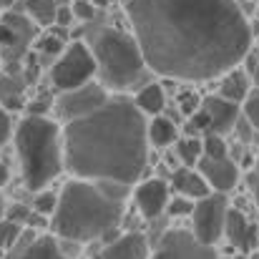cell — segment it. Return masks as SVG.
Masks as SVG:
<instances>
[{"label": "cell", "mask_w": 259, "mask_h": 259, "mask_svg": "<svg viewBox=\"0 0 259 259\" xmlns=\"http://www.w3.org/2000/svg\"><path fill=\"white\" fill-rule=\"evenodd\" d=\"M224 234H227L229 244L234 249H239L242 254H249L254 247H259V227L254 222H249L247 214H242L239 209H229Z\"/></svg>", "instance_id": "obj_12"}, {"label": "cell", "mask_w": 259, "mask_h": 259, "mask_svg": "<svg viewBox=\"0 0 259 259\" xmlns=\"http://www.w3.org/2000/svg\"><path fill=\"white\" fill-rule=\"evenodd\" d=\"M134 103L144 111V113H161L164 106H166V91L159 86V83H146L136 91L134 96Z\"/></svg>", "instance_id": "obj_19"}, {"label": "cell", "mask_w": 259, "mask_h": 259, "mask_svg": "<svg viewBox=\"0 0 259 259\" xmlns=\"http://www.w3.org/2000/svg\"><path fill=\"white\" fill-rule=\"evenodd\" d=\"M252 78H254V86H257V91H259V63L254 66V71H252Z\"/></svg>", "instance_id": "obj_39"}, {"label": "cell", "mask_w": 259, "mask_h": 259, "mask_svg": "<svg viewBox=\"0 0 259 259\" xmlns=\"http://www.w3.org/2000/svg\"><path fill=\"white\" fill-rule=\"evenodd\" d=\"M204 156H211V159H224V156H229V146H227L224 136H219V134H206V136H204Z\"/></svg>", "instance_id": "obj_24"}, {"label": "cell", "mask_w": 259, "mask_h": 259, "mask_svg": "<svg viewBox=\"0 0 259 259\" xmlns=\"http://www.w3.org/2000/svg\"><path fill=\"white\" fill-rule=\"evenodd\" d=\"M171 184L179 196H189L194 201H199V199L211 194V186L206 184V179L194 166H181V169L171 171Z\"/></svg>", "instance_id": "obj_16"}, {"label": "cell", "mask_w": 259, "mask_h": 259, "mask_svg": "<svg viewBox=\"0 0 259 259\" xmlns=\"http://www.w3.org/2000/svg\"><path fill=\"white\" fill-rule=\"evenodd\" d=\"M5 259H71L63 254L61 242L48 234H35L33 229H25L13 249H8Z\"/></svg>", "instance_id": "obj_10"}, {"label": "cell", "mask_w": 259, "mask_h": 259, "mask_svg": "<svg viewBox=\"0 0 259 259\" xmlns=\"http://www.w3.org/2000/svg\"><path fill=\"white\" fill-rule=\"evenodd\" d=\"M88 48L96 58V76L108 91L126 93L146 86V73L151 71L136 35L113 28V25H96L88 30Z\"/></svg>", "instance_id": "obj_4"}, {"label": "cell", "mask_w": 259, "mask_h": 259, "mask_svg": "<svg viewBox=\"0 0 259 259\" xmlns=\"http://www.w3.org/2000/svg\"><path fill=\"white\" fill-rule=\"evenodd\" d=\"M123 3H131V0H123Z\"/></svg>", "instance_id": "obj_44"}, {"label": "cell", "mask_w": 259, "mask_h": 259, "mask_svg": "<svg viewBox=\"0 0 259 259\" xmlns=\"http://www.w3.org/2000/svg\"><path fill=\"white\" fill-rule=\"evenodd\" d=\"M199 106H201V98H199L196 93H181V98H179V108L184 111V116H191Z\"/></svg>", "instance_id": "obj_31"}, {"label": "cell", "mask_w": 259, "mask_h": 259, "mask_svg": "<svg viewBox=\"0 0 259 259\" xmlns=\"http://www.w3.org/2000/svg\"><path fill=\"white\" fill-rule=\"evenodd\" d=\"M0 257H3V249H0Z\"/></svg>", "instance_id": "obj_43"}, {"label": "cell", "mask_w": 259, "mask_h": 259, "mask_svg": "<svg viewBox=\"0 0 259 259\" xmlns=\"http://www.w3.org/2000/svg\"><path fill=\"white\" fill-rule=\"evenodd\" d=\"M25 13L35 25H53L56 23V13H58V0H25Z\"/></svg>", "instance_id": "obj_21"}, {"label": "cell", "mask_w": 259, "mask_h": 259, "mask_svg": "<svg viewBox=\"0 0 259 259\" xmlns=\"http://www.w3.org/2000/svg\"><path fill=\"white\" fill-rule=\"evenodd\" d=\"M149 126L134 98L118 93L63 128L66 169L91 181L131 186L149 164Z\"/></svg>", "instance_id": "obj_2"}, {"label": "cell", "mask_w": 259, "mask_h": 259, "mask_svg": "<svg viewBox=\"0 0 259 259\" xmlns=\"http://www.w3.org/2000/svg\"><path fill=\"white\" fill-rule=\"evenodd\" d=\"M38 48L43 56H58V53H63V38L61 35H43L38 40Z\"/></svg>", "instance_id": "obj_29"}, {"label": "cell", "mask_w": 259, "mask_h": 259, "mask_svg": "<svg viewBox=\"0 0 259 259\" xmlns=\"http://www.w3.org/2000/svg\"><path fill=\"white\" fill-rule=\"evenodd\" d=\"M227 214H229V204L227 196L222 191H214L204 199H199L194 204L191 211V232L199 242L214 247L222 234H224V224H227Z\"/></svg>", "instance_id": "obj_7"}, {"label": "cell", "mask_w": 259, "mask_h": 259, "mask_svg": "<svg viewBox=\"0 0 259 259\" xmlns=\"http://www.w3.org/2000/svg\"><path fill=\"white\" fill-rule=\"evenodd\" d=\"M194 199H189V196H174L169 199V204H166V209H169V214L171 217H184V214H191L194 211Z\"/></svg>", "instance_id": "obj_27"}, {"label": "cell", "mask_w": 259, "mask_h": 259, "mask_svg": "<svg viewBox=\"0 0 259 259\" xmlns=\"http://www.w3.org/2000/svg\"><path fill=\"white\" fill-rule=\"evenodd\" d=\"M169 199H171L169 186L161 179H149V181L139 184L136 191H134V201H136L139 211L144 214V219H156L166 209Z\"/></svg>", "instance_id": "obj_14"}, {"label": "cell", "mask_w": 259, "mask_h": 259, "mask_svg": "<svg viewBox=\"0 0 259 259\" xmlns=\"http://www.w3.org/2000/svg\"><path fill=\"white\" fill-rule=\"evenodd\" d=\"M201 108H206V113L211 116V131L209 134L227 136L229 131H234L237 121L242 118L239 103H234V101H229L224 96H206L201 101Z\"/></svg>", "instance_id": "obj_13"}, {"label": "cell", "mask_w": 259, "mask_h": 259, "mask_svg": "<svg viewBox=\"0 0 259 259\" xmlns=\"http://www.w3.org/2000/svg\"><path fill=\"white\" fill-rule=\"evenodd\" d=\"M28 217H30V211H28L25 206H13V209L8 211V219H10V222H18V224H20V222L25 224Z\"/></svg>", "instance_id": "obj_35"}, {"label": "cell", "mask_w": 259, "mask_h": 259, "mask_svg": "<svg viewBox=\"0 0 259 259\" xmlns=\"http://www.w3.org/2000/svg\"><path fill=\"white\" fill-rule=\"evenodd\" d=\"M8 179H10V171H8V166L0 161V186H5V184H8Z\"/></svg>", "instance_id": "obj_37"}, {"label": "cell", "mask_w": 259, "mask_h": 259, "mask_svg": "<svg viewBox=\"0 0 259 259\" xmlns=\"http://www.w3.org/2000/svg\"><path fill=\"white\" fill-rule=\"evenodd\" d=\"M53 103L56 101H51V98H38V101H33V103H28L25 108H28V116H46L51 108H53Z\"/></svg>", "instance_id": "obj_32"}, {"label": "cell", "mask_w": 259, "mask_h": 259, "mask_svg": "<svg viewBox=\"0 0 259 259\" xmlns=\"http://www.w3.org/2000/svg\"><path fill=\"white\" fill-rule=\"evenodd\" d=\"M149 259H219V254L214 247L199 242L194 232L171 229L156 242V249Z\"/></svg>", "instance_id": "obj_9"}, {"label": "cell", "mask_w": 259, "mask_h": 259, "mask_svg": "<svg viewBox=\"0 0 259 259\" xmlns=\"http://www.w3.org/2000/svg\"><path fill=\"white\" fill-rule=\"evenodd\" d=\"M126 194L128 186L116 181H68L58 194V206L51 222L53 234L76 244L96 239L113 242L126 211Z\"/></svg>", "instance_id": "obj_3"}, {"label": "cell", "mask_w": 259, "mask_h": 259, "mask_svg": "<svg viewBox=\"0 0 259 259\" xmlns=\"http://www.w3.org/2000/svg\"><path fill=\"white\" fill-rule=\"evenodd\" d=\"M71 10H73L76 20L91 23V20L96 18V10H98V8H96L91 0H73V3H71Z\"/></svg>", "instance_id": "obj_28"}, {"label": "cell", "mask_w": 259, "mask_h": 259, "mask_svg": "<svg viewBox=\"0 0 259 259\" xmlns=\"http://www.w3.org/2000/svg\"><path fill=\"white\" fill-rule=\"evenodd\" d=\"M10 128H13V126H10V116H8V111L0 106V149H3L5 141L10 139Z\"/></svg>", "instance_id": "obj_34"}, {"label": "cell", "mask_w": 259, "mask_h": 259, "mask_svg": "<svg viewBox=\"0 0 259 259\" xmlns=\"http://www.w3.org/2000/svg\"><path fill=\"white\" fill-rule=\"evenodd\" d=\"M23 81L18 78V73H5L0 76V106L5 111H20L25 106L23 98Z\"/></svg>", "instance_id": "obj_18"}, {"label": "cell", "mask_w": 259, "mask_h": 259, "mask_svg": "<svg viewBox=\"0 0 259 259\" xmlns=\"http://www.w3.org/2000/svg\"><path fill=\"white\" fill-rule=\"evenodd\" d=\"M189 118H191V131H204V134H209V131H211V116L206 113V108H201V106H199Z\"/></svg>", "instance_id": "obj_30"}, {"label": "cell", "mask_w": 259, "mask_h": 259, "mask_svg": "<svg viewBox=\"0 0 259 259\" xmlns=\"http://www.w3.org/2000/svg\"><path fill=\"white\" fill-rule=\"evenodd\" d=\"M249 184H252V191H254V199H257V206H259V159L254 164V171L249 176Z\"/></svg>", "instance_id": "obj_36"}, {"label": "cell", "mask_w": 259, "mask_h": 259, "mask_svg": "<svg viewBox=\"0 0 259 259\" xmlns=\"http://www.w3.org/2000/svg\"><path fill=\"white\" fill-rule=\"evenodd\" d=\"M73 20H76V15H73L71 5H58V13H56V23H53V25H61V28L66 30V28H71Z\"/></svg>", "instance_id": "obj_33"}, {"label": "cell", "mask_w": 259, "mask_h": 259, "mask_svg": "<svg viewBox=\"0 0 259 259\" xmlns=\"http://www.w3.org/2000/svg\"><path fill=\"white\" fill-rule=\"evenodd\" d=\"M234 259H247V257H244V254H242V257H234Z\"/></svg>", "instance_id": "obj_42"}, {"label": "cell", "mask_w": 259, "mask_h": 259, "mask_svg": "<svg viewBox=\"0 0 259 259\" xmlns=\"http://www.w3.org/2000/svg\"><path fill=\"white\" fill-rule=\"evenodd\" d=\"M174 146H176V156L184 166H196L204 154V141H199V139H179Z\"/></svg>", "instance_id": "obj_22"}, {"label": "cell", "mask_w": 259, "mask_h": 259, "mask_svg": "<svg viewBox=\"0 0 259 259\" xmlns=\"http://www.w3.org/2000/svg\"><path fill=\"white\" fill-rule=\"evenodd\" d=\"M126 13L149 68L174 81L219 78L252 48L237 0H131Z\"/></svg>", "instance_id": "obj_1"}, {"label": "cell", "mask_w": 259, "mask_h": 259, "mask_svg": "<svg viewBox=\"0 0 259 259\" xmlns=\"http://www.w3.org/2000/svg\"><path fill=\"white\" fill-rule=\"evenodd\" d=\"M38 196H35V211L38 214H56V206H58V196L56 194H51V191H35Z\"/></svg>", "instance_id": "obj_25"}, {"label": "cell", "mask_w": 259, "mask_h": 259, "mask_svg": "<svg viewBox=\"0 0 259 259\" xmlns=\"http://www.w3.org/2000/svg\"><path fill=\"white\" fill-rule=\"evenodd\" d=\"M219 96L234 101V103H244L249 96V76L239 68H232L229 73H224L222 86H219Z\"/></svg>", "instance_id": "obj_17"}, {"label": "cell", "mask_w": 259, "mask_h": 259, "mask_svg": "<svg viewBox=\"0 0 259 259\" xmlns=\"http://www.w3.org/2000/svg\"><path fill=\"white\" fill-rule=\"evenodd\" d=\"M96 71H98V66H96V58H93L88 43L76 40L53 63L51 81L58 91H71V88H81L86 86L88 81H93Z\"/></svg>", "instance_id": "obj_6"}, {"label": "cell", "mask_w": 259, "mask_h": 259, "mask_svg": "<svg viewBox=\"0 0 259 259\" xmlns=\"http://www.w3.org/2000/svg\"><path fill=\"white\" fill-rule=\"evenodd\" d=\"M18 0H0V8H5V10H10L13 5H15Z\"/></svg>", "instance_id": "obj_38"}, {"label": "cell", "mask_w": 259, "mask_h": 259, "mask_svg": "<svg viewBox=\"0 0 259 259\" xmlns=\"http://www.w3.org/2000/svg\"><path fill=\"white\" fill-rule=\"evenodd\" d=\"M196 169H199V174L206 179V184H209L214 191H222V194L232 191V189L237 186V181H239V166H237L229 156H224V159H211V156H204V154H201Z\"/></svg>", "instance_id": "obj_11"}, {"label": "cell", "mask_w": 259, "mask_h": 259, "mask_svg": "<svg viewBox=\"0 0 259 259\" xmlns=\"http://www.w3.org/2000/svg\"><path fill=\"white\" fill-rule=\"evenodd\" d=\"M242 116H244V118H247V121L259 131V91H254V93L247 96L244 108H242Z\"/></svg>", "instance_id": "obj_26"}, {"label": "cell", "mask_w": 259, "mask_h": 259, "mask_svg": "<svg viewBox=\"0 0 259 259\" xmlns=\"http://www.w3.org/2000/svg\"><path fill=\"white\" fill-rule=\"evenodd\" d=\"M0 219H3V196H0Z\"/></svg>", "instance_id": "obj_41"}, {"label": "cell", "mask_w": 259, "mask_h": 259, "mask_svg": "<svg viewBox=\"0 0 259 259\" xmlns=\"http://www.w3.org/2000/svg\"><path fill=\"white\" fill-rule=\"evenodd\" d=\"M151 257V247L149 239L139 232L116 237L113 242H108L93 259H149Z\"/></svg>", "instance_id": "obj_15"}, {"label": "cell", "mask_w": 259, "mask_h": 259, "mask_svg": "<svg viewBox=\"0 0 259 259\" xmlns=\"http://www.w3.org/2000/svg\"><path fill=\"white\" fill-rule=\"evenodd\" d=\"M91 3H93L96 8H106V5H108V0H91Z\"/></svg>", "instance_id": "obj_40"}, {"label": "cell", "mask_w": 259, "mask_h": 259, "mask_svg": "<svg viewBox=\"0 0 259 259\" xmlns=\"http://www.w3.org/2000/svg\"><path fill=\"white\" fill-rule=\"evenodd\" d=\"M20 234H23V229H20V224H18V222L0 219V249H3V252L13 249V247H15V242L20 239Z\"/></svg>", "instance_id": "obj_23"}, {"label": "cell", "mask_w": 259, "mask_h": 259, "mask_svg": "<svg viewBox=\"0 0 259 259\" xmlns=\"http://www.w3.org/2000/svg\"><path fill=\"white\" fill-rule=\"evenodd\" d=\"M108 101V88L103 83H93L88 81L86 86L81 88H71V91H61V96L56 98L53 108L58 111V116L68 123L73 118H81L91 111L101 108Z\"/></svg>", "instance_id": "obj_8"}, {"label": "cell", "mask_w": 259, "mask_h": 259, "mask_svg": "<svg viewBox=\"0 0 259 259\" xmlns=\"http://www.w3.org/2000/svg\"><path fill=\"white\" fill-rule=\"evenodd\" d=\"M15 151L23 181L30 191H43L63 169L61 126L48 116H28L15 128Z\"/></svg>", "instance_id": "obj_5"}, {"label": "cell", "mask_w": 259, "mask_h": 259, "mask_svg": "<svg viewBox=\"0 0 259 259\" xmlns=\"http://www.w3.org/2000/svg\"><path fill=\"white\" fill-rule=\"evenodd\" d=\"M179 141V131H176V123L166 116H156L151 123H149V144L156 146V149H166L174 146Z\"/></svg>", "instance_id": "obj_20"}]
</instances>
